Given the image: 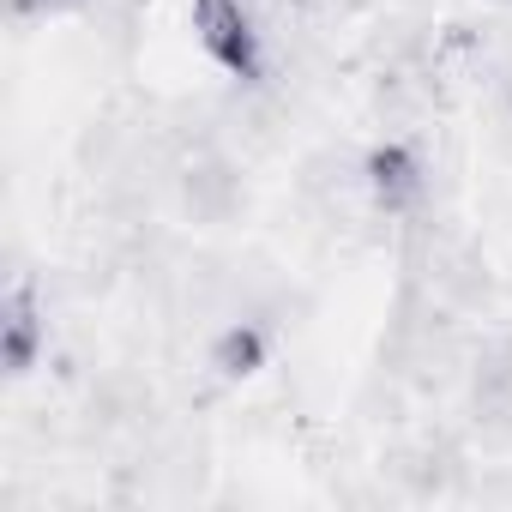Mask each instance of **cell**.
Here are the masks:
<instances>
[{
	"label": "cell",
	"mask_w": 512,
	"mask_h": 512,
	"mask_svg": "<svg viewBox=\"0 0 512 512\" xmlns=\"http://www.w3.org/2000/svg\"><path fill=\"white\" fill-rule=\"evenodd\" d=\"M49 356V308L43 296L13 278L7 302H0V362H7V380H31Z\"/></svg>",
	"instance_id": "3957f363"
},
{
	"label": "cell",
	"mask_w": 512,
	"mask_h": 512,
	"mask_svg": "<svg viewBox=\"0 0 512 512\" xmlns=\"http://www.w3.org/2000/svg\"><path fill=\"white\" fill-rule=\"evenodd\" d=\"M211 374L217 380H229V386H241V380H253L266 362H272V332L260 326V320H229L217 338H211Z\"/></svg>",
	"instance_id": "277c9868"
},
{
	"label": "cell",
	"mask_w": 512,
	"mask_h": 512,
	"mask_svg": "<svg viewBox=\"0 0 512 512\" xmlns=\"http://www.w3.org/2000/svg\"><path fill=\"white\" fill-rule=\"evenodd\" d=\"M235 199H241V187H235V169L223 163V157H199V163H187L181 169V205L193 211V217H229L235 211Z\"/></svg>",
	"instance_id": "5b68a950"
},
{
	"label": "cell",
	"mask_w": 512,
	"mask_h": 512,
	"mask_svg": "<svg viewBox=\"0 0 512 512\" xmlns=\"http://www.w3.org/2000/svg\"><path fill=\"white\" fill-rule=\"evenodd\" d=\"M187 19H193V37H199L205 61L223 79H235V85L266 79V31H260L253 0H193Z\"/></svg>",
	"instance_id": "6da1fadb"
},
{
	"label": "cell",
	"mask_w": 512,
	"mask_h": 512,
	"mask_svg": "<svg viewBox=\"0 0 512 512\" xmlns=\"http://www.w3.org/2000/svg\"><path fill=\"white\" fill-rule=\"evenodd\" d=\"M470 404L482 422H512V338L488 344L470 374Z\"/></svg>",
	"instance_id": "8992f818"
},
{
	"label": "cell",
	"mask_w": 512,
	"mask_h": 512,
	"mask_svg": "<svg viewBox=\"0 0 512 512\" xmlns=\"http://www.w3.org/2000/svg\"><path fill=\"white\" fill-rule=\"evenodd\" d=\"M79 7H91V0H13L19 19H55V13H79Z\"/></svg>",
	"instance_id": "52a82bcc"
},
{
	"label": "cell",
	"mask_w": 512,
	"mask_h": 512,
	"mask_svg": "<svg viewBox=\"0 0 512 512\" xmlns=\"http://www.w3.org/2000/svg\"><path fill=\"white\" fill-rule=\"evenodd\" d=\"M362 193L374 217L386 223H416L428 211V157L410 139H380L362 157Z\"/></svg>",
	"instance_id": "7a4b0ae2"
}]
</instances>
